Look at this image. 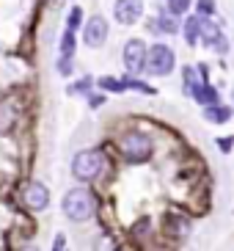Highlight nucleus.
Masks as SVG:
<instances>
[{"instance_id": "6ab92c4d", "label": "nucleus", "mask_w": 234, "mask_h": 251, "mask_svg": "<svg viewBox=\"0 0 234 251\" xmlns=\"http://www.w3.org/2000/svg\"><path fill=\"white\" fill-rule=\"evenodd\" d=\"M88 86H91V80H88V77H83V80H80V83H74V86H72L69 91H74V94H83V91H86Z\"/></svg>"}, {"instance_id": "9d476101", "label": "nucleus", "mask_w": 234, "mask_h": 251, "mask_svg": "<svg viewBox=\"0 0 234 251\" xmlns=\"http://www.w3.org/2000/svg\"><path fill=\"white\" fill-rule=\"evenodd\" d=\"M17 122V105L11 100H3L0 102V135H6Z\"/></svg>"}, {"instance_id": "f03ea898", "label": "nucleus", "mask_w": 234, "mask_h": 251, "mask_svg": "<svg viewBox=\"0 0 234 251\" xmlns=\"http://www.w3.org/2000/svg\"><path fill=\"white\" fill-rule=\"evenodd\" d=\"M174 64H176V55H174V50L171 47H165V45H152L146 50V58H143V69H146L149 75H168L171 69H174ZM140 69V72H143Z\"/></svg>"}, {"instance_id": "dca6fc26", "label": "nucleus", "mask_w": 234, "mask_h": 251, "mask_svg": "<svg viewBox=\"0 0 234 251\" xmlns=\"http://www.w3.org/2000/svg\"><path fill=\"white\" fill-rule=\"evenodd\" d=\"M157 25H160L157 30H163V33H176V30H179L176 20H174V17H168V14H163V17H160V23H157Z\"/></svg>"}, {"instance_id": "1a4fd4ad", "label": "nucleus", "mask_w": 234, "mask_h": 251, "mask_svg": "<svg viewBox=\"0 0 234 251\" xmlns=\"http://www.w3.org/2000/svg\"><path fill=\"white\" fill-rule=\"evenodd\" d=\"M198 39H204V45H207V47H215L218 52H226V39H223V33H220L218 25H212L210 20H201Z\"/></svg>"}, {"instance_id": "423d86ee", "label": "nucleus", "mask_w": 234, "mask_h": 251, "mask_svg": "<svg viewBox=\"0 0 234 251\" xmlns=\"http://www.w3.org/2000/svg\"><path fill=\"white\" fill-rule=\"evenodd\" d=\"M105 39H108V23H105L102 14H94L88 20L86 30H83V42H86L88 47H102Z\"/></svg>"}, {"instance_id": "9b49d317", "label": "nucleus", "mask_w": 234, "mask_h": 251, "mask_svg": "<svg viewBox=\"0 0 234 251\" xmlns=\"http://www.w3.org/2000/svg\"><path fill=\"white\" fill-rule=\"evenodd\" d=\"M185 28H182V36H185V42L187 45H196L198 42V28H201V17H190L187 23H182Z\"/></svg>"}, {"instance_id": "2eb2a0df", "label": "nucleus", "mask_w": 234, "mask_h": 251, "mask_svg": "<svg viewBox=\"0 0 234 251\" xmlns=\"http://www.w3.org/2000/svg\"><path fill=\"white\" fill-rule=\"evenodd\" d=\"M190 11V0H168V14H185Z\"/></svg>"}, {"instance_id": "20e7f679", "label": "nucleus", "mask_w": 234, "mask_h": 251, "mask_svg": "<svg viewBox=\"0 0 234 251\" xmlns=\"http://www.w3.org/2000/svg\"><path fill=\"white\" fill-rule=\"evenodd\" d=\"M121 152L127 155V160L132 163H140L152 155V138L143 133H127L121 138Z\"/></svg>"}, {"instance_id": "39448f33", "label": "nucleus", "mask_w": 234, "mask_h": 251, "mask_svg": "<svg viewBox=\"0 0 234 251\" xmlns=\"http://www.w3.org/2000/svg\"><path fill=\"white\" fill-rule=\"evenodd\" d=\"M121 58H124V67L130 69L132 75H138L143 69V58H146V45L140 42V39H130L124 45V52H121Z\"/></svg>"}, {"instance_id": "5701e85b", "label": "nucleus", "mask_w": 234, "mask_h": 251, "mask_svg": "<svg viewBox=\"0 0 234 251\" xmlns=\"http://www.w3.org/2000/svg\"><path fill=\"white\" fill-rule=\"evenodd\" d=\"M28 251H39V249H28Z\"/></svg>"}, {"instance_id": "7ed1b4c3", "label": "nucleus", "mask_w": 234, "mask_h": 251, "mask_svg": "<svg viewBox=\"0 0 234 251\" xmlns=\"http://www.w3.org/2000/svg\"><path fill=\"white\" fill-rule=\"evenodd\" d=\"M105 166V155L99 149H86V152H77L72 160V174L77 179H94Z\"/></svg>"}, {"instance_id": "ddd939ff", "label": "nucleus", "mask_w": 234, "mask_h": 251, "mask_svg": "<svg viewBox=\"0 0 234 251\" xmlns=\"http://www.w3.org/2000/svg\"><path fill=\"white\" fill-rule=\"evenodd\" d=\"M193 100H198L201 105H207V108H210V105L218 102V91H215L212 86H201V91H198V94L193 97Z\"/></svg>"}, {"instance_id": "aec40b11", "label": "nucleus", "mask_w": 234, "mask_h": 251, "mask_svg": "<svg viewBox=\"0 0 234 251\" xmlns=\"http://www.w3.org/2000/svg\"><path fill=\"white\" fill-rule=\"evenodd\" d=\"M58 72H61V75H69V72H72V61L61 58V61H58Z\"/></svg>"}, {"instance_id": "4be33fe9", "label": "nucleus", "mask_w": 234, "mask_h": 251, "mask_svg": "<svg viewBox=\"0 0 234 251\" xmlns=\"http://www.w3.org/2000/svg\"><path fill=\"white\" fill-rule=\"evenodd\" d=\"M220 149H223V152H229V149H232V138H223V141H220Z\"/></svg>"}, {"instance_id": "412c9836", "label": "nucleus", "mask_w": 234, "mask_h": 251, "mask_svg": "<svg viewBox=\"0 0 234 251\" xmlns=\"http://www.w3.org/2000/svg\"><path fill=\"white\" fill-rule=\"evenodd\" d=\"M64 243H66V237H64V235H58L55 240H52V251H61V249H64Z\"/></svg>"}, {"instance_id": "f257e3e1", "label": "nucleus", "mask_w": 234, "mask_h": 251, "mask_svg": "<svg viewBox=\"0 0 234 251\" xmlns=\"http://www.w3.org/2000/svg\"><path fill=\"white\" fill-rule=\"evenodd\" d=\"M94 210H96V199L86 188H72L64 196V213L72 221H88L94 215Z\"/></svg>"}, {"instance_id": "6e6552de", "label": "nucleus", "mask_w": 234, "mask_h": 251, "mask_svg": "<svg viewBox=\"0 0 234 251\" xmlns=\"http://www.w3.org/2000/svg\"><path fill=\"white\" fill-rule=\"evenodd\" d=\"M22 201H25L30 210H44V207L50 204V193H47V188H44L42 182H28L25 191H22Z\"/></svg>"}, {"instance_id": "f8f14e48", "label": "nucleus", "mask_w": 234, "mask_h": 251, "mask_svg": "<svg viewBox=\"0 0 234 251\" xmlns=\"http://www.w3.org/2000/svg\"><path fill=\"white\" fill-rule=\"evenodd\" d=\"M204 116H207V122H229L232 119V108H226V105H210Z\"/></svg>"}, {"instance_id": "f3484780", "label": "nucleus", "mask_w": 234, "mask_h": 251, "mask_svg": "<svg viewBox=\"0 0 234 251\" xmlns=\"http://www.w3.org/2000/svg\"><path fill=\"white\" fill-rule=\"evenodd\" d=\"M80 23H83V11L80 8H72L69 11V33H74V30L80 28Z\"/></svg>"}, {"instance_id": "a211bd4d", "label": "nucleus", "mask_w": 234, "mask_h": 251, "mask_svg": "<svg viewBox=\"0 0 234 251\" xmlns=\"http://www.w3.org/2000/svg\"><path fill=\"white\" fill-rule=\"evenodd\" d=\"M198 14H215V0H198Z\"/></svg>"}, {"instance_id": "4468645a", "label": "nucleus", "mask_w": 234, "mask_h": 251, "mask_svg": "<svg viewBox=\"0 0 234 251\" xmlns=\"http://www.w3.org/2000/svg\"><path fill=\"white\" fill-rule=\"evenodd\" d=\"M74 55V33H69V30H66L64 36H61V58H72Z\"/></svg>"}, {"instance_id": "0eeeda50", "label": "nucleus", "mask_w": 234, "mask_h": 251, "mask_svg": "<svg viewBox=\"0 0 234 251\" xmlns=\"http://www.w3.org/2000/svg\"><path fill=\"white\" fill-rule=\"evenodd\" d=\"M113 14H116V20H118L121 25L138 23L140 14H143V0H116Z\"/></svg>"}]
</instances>
